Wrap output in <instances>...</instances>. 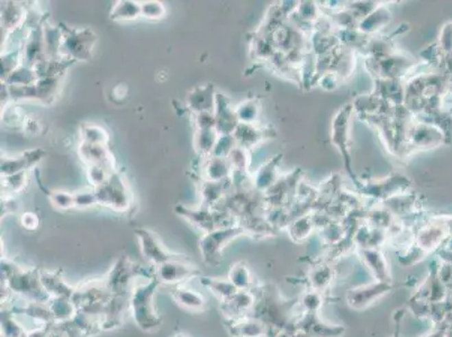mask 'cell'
<instances>
[{
    "label": "cell",
    "mask_w": 452,
    "mask_h": 337,
    "mask_svg": "<svg viewBox=\"0 0 452 337\" xmlns=\"http://www.w3.org/2000/svg\"><path fill=\"white\" fill-rule=\"evenodd\" d=\"M41 270L36 268H23L10 260H1V284L13 295H19L27 303H47L50 301L43 284Z\"/></svg>",
    "instance_id": "6da1fadb"
},
{
    "label": "cell",
    "mask_w": 452,
    "mask_h": 337,
    "mask_svg": "<svg viewBox=\"0 0 452 337\" xmlns=\"http://www.w3.org/2000/svg\"><path fill=\"white\" fill-rule=\"evenodd\" d=\"M161 284L154 275L147 279V282L132 287L128 299V312L141 331H156L163 324V319L156 305V294Z\"/></svg>",
    "instance_id": "7a4b0ae2"
},
{
    "label": "cell",
    "mask_w": 452,
    "mask_h": 337,
    "mask_svg": "<svg viewBox=\"0 0 452 337\" xmlns=\"http://www.w3.org/2000/svg\"><path fill=\"white\" fill-rule=\"evenodd\" d=\"M140 277L147 280L152 278L154 277V268L141 266L133 262L128 256L123 255L112 264L103 279L110 294L130 295L133 280Z\"/></svg>",
    "instance_id": "3957f363"
},
{
    "label": "cell",
    "mask_w": 452,
    "mask_h": 337,
    "mask_svg": "<svg viewBox=\"0 0 452 337\" xmlns=\"http://www.w3.org/2000/svg\"><path fill=\"white\" fill-rule=\"evenodd\" d=\"M244 234L246 229L243 227H241L240 225H233L228 227L217 228L202 235L198 247L204 262L207 266H219L225 247L232 240Z\"/></svg>",
    "instance_id": "277c9868"
},
{
    "label": "cell",
    "mask_w": 452,
    "mask_h": 337,
    "mask_svg": "<svg viewBox=\"0 0 452 337\" xmlns=\"http://www.w3.org/2000/svg\"><path fill=\"white\" fill-rule=\"evenodd\" d=\"M97 203L117 212H126L131 206V194L128 182L119 171L99 187L94 188Z\"/></svg>",
    "instance_id": "5b68a950"
},
{
    "label": "cell",
    "mask_w": 452,
    "mask_h": 337,
    "mask_svg": "<svg viewBox=\"0 0 452 337\" xmlns=\"http://www.w3.org/2000/svg\"><path fill=\"white\" fill-rule=\"evenodd\" d=\"M60 56L72 61H84L91 58V52L96 43L94 32L88 29H73L64 27Z\"/></svg>",
    "instance_id": "8992f818"
},
{
    "label": "cell",
    "mask_w": 452,
    "mask_h": 337,
    "mask_svg": "<svg viewBox=\"0 0 452 337\" xmlns=\"http://www.w3.org/2000/svg\"><path fill=\"white\" fill-rule=\"evenodd\" d=\"M137 240L140 244L141 253L144 259L147 260L149 266L156 268L163 263L174 261V260L186 259L188 258L180 253H174L165 247L161 238L156 233L147 228H139L135 231Z\"/></svg>",
    "instance_id": "52a82bcc"
},
{
    "label": "cell",
    "mask_w": 452,
    "mask_h": 337,
    "mask_svg": "<svg viewBox=\"0 0 452 337\" xmlns=\"http://www.w3.org/2000/svg\"><path fill=\"white\" fill-rule=\"evenodd\" d=\"M154 275L160 284L178 287L193 278H200V269L189 258L174 260L154 268Z\"/></svg>",
    "instance_id": "ba28073f"
},
{
    "label": "cell",
    "mask_w": 452,
    "mask_h": 337,
    "mask_svg": "<svg viewBox=\"0 0 452 337\" xmlns=\"http://www.w3.org/2000/svg\"><path fill=\"white\" fill-rule=\"evenodd\" d=\"M393 282L374 281L371 284H362L353 288L346 294V303L349 307L361 312L372 306L378 299L393 290Z\"/></svg>",
    "instance_id": "9c48e42d"
},
{
    "label": "cell",
    "mask_w": 452,
    "mask_h": 337,
    "mask_svg": "<svg viewBox=\"0 0 452 337\" xmlns=\"http://www.w3.org/2000/svg\"><path fill=\"white\" fill-rule=\"evenodd\" d=\"M295 328L302 329L311 337H341L346 333V328L340 325H332L322 321L318 314L304 312Z\"/></svg>",
    "instance_id": "30bf717a"
},
{
    "label": "cell",
    "mask_w": 452,
    "mask_h": 337,
    "mask_svg": "<svg viewBox=\"0 0 452 337\" xmlns=\"http://www.w3.org/2000/svg\"><path fill=\"white\" fill-rule=\"evenodd\" d=\"M257 295L253 290L237 291L226 303H221L222 314L225 321L250 315L256 306Z\"/></svg>",
    "instance_id": "8fae6325"
},
{
    "label": "cell",
    "mask_w": 452,
    "mask_h": 337,
    "mask_svg": "<svg viewBox=\"0 0 452 337\" xmlns=\"http://www.w3.org/2000/svg\"><path fill=\"white\" fill-rule=\"evenodd\" d=\"M79 155L87 166H103L110 172L117 171L115 160L107 145L82 143L79 147Z\"/></svg>",
    "instance_id": "7c38bea8"
},
{
    "label": "cell",
    "mask_w": 452,
    "mask_h": 337,
    "mask_svg": "<svg viewBox=\"0 0 452 337\" xmlns=\"http://www.w3.org/2000/svg\"><path fill=\"white\" fill-rule=\"evenodd\" d=\"M226 328L233 337H268V328L265 323L252 315L228 319Z\"/></svg>",
    "instance_id": "4fadbf2b"
},
{
    "label": "cell",
    "mask_w": 452,
    "mask_h": 337,
    "mask_svg": "<svg viewBox=\"0 0 452 337\" xmlns=\"http://www.w3.org/2000/svg\"><path fill=\"white\" fill-rule=\"evenodd\" d=\"M43 155V151L35 149V150L25 151L16 156H10V158L3 156L1 159V175L3 177H8L25 172L27 168H31L36 163L40 162Z\"/></svg>",
    "instance_id": "5bb4252c"
},
{
    "label": "cell",
    "mask_w": 452,
    "mask_h": 337,
    "mask_svg": "<svg viewBox=\"0 0 452 337\" xmlns=\"http://www.w3.org/2000/svg\"><path fill=\"white\" fill-rule=\"evenodd\" d=\"M361 260L374 281L392 282L390 263L378 249H361Z\"/></svg>",
    "instance_id": "9a60e30c"
},
{
    "label": "cell",
    "mask_w": 452,
    "mask_h": 337,
    "mask_svg": "<svg viewBox=\"0 0 452 337\" xmlns=\"http://www.w3.org/2000/svg\"><path fill=\"white\" fill-rule=\"evenodd\" d=\"M187 105L195 115L215 112L216 94L212 84L200 86L189 92Z\"/></svg>",
    "instance_id": "2e32d148"
},
{
    "label": "cell",
    "mask_w": 452,
    "mask_h": 337,
    "mask_svg": "<svg viewBox=\"0 0 452 337\" xmlns=\"http://www.w3.org/2000/svg\"><path fill=\"white\" fill-rule=\"evenodd\" d=\"M42 284L51 298H71L75 295V286L69 284L59 271L41 270Z\"/></svg>",
    "instance_id": "e0dca14e"
},
{
    "label": "cell",
    "mask_w": 452,
    "mask_h": 337,
    "mask_svg": "<svg viewBox=\"0 0 452 337\" xmlns=\"http://www.w3.org/2000/svg\"><path fill=\"white\" fill-rule=\"evenodd\" d=\"M171 295L176 303L186 310L204 312L207 306V301L203 294L186 287L185 284L174 288Z\"/></svg>",
    "instance_id": "ac0fdd59"
},
{
    "label": "cell",
    "mask_w": 452,
    "mask_h": 337,
    "mask_svg": "<svg viewBox=\"0 0 452 337\" xmlns=\"http://www.w3.org/2000/svg\"><path fill=\"white\" fill-rule=\"evenodd\" d=\"M200 284L209 290L221 303H226L232 297L237 294V288L230 282L228 278H215L209 275H202L200 278Z\"/></svg>",
    "instance_id": "d6986e66"
},
{
    "label": "cell",
    "mask_w": 452,
    "mask_h": 337,
    "mask_svg": "<svg viewBox=\"0 0 452 337\" xmlns=\"http://www.w3.org/2000/svg\"><path fill=\"white\" fill-rule=\"evenodd\" d=\"M54 324H66L72 322L78 315V308L71 298H51L47 303Z\"/></svg>",
    "instance_id": "ffe728a7"
},
{
    "label": "cell",
    "mask_w": 452,
    "mask_h": 337,
    "mask_svg": "<svg viewBox=\"0 0 452 337\" xmlns=\"http://www.w3.org/2000/svg\"><path fill=\"white\" fill-rule=\"evenodd\" d=\"M307 279L311 284V289L323 294L333 284L335 271L329 264H318L309 271Z\"/></svg>",
    "instance_id": "44dd1931"
},
{
    "label": "cell",
    "mask_w": 452,
    "mask_h": 337,
    "mask_svg": "<svg viewBox=\"0 0 452 337\" xmlns=\"http://www.w3.org/2000/svg\"><path fill=\"white\" fill-rule=\"evenodd\" d=\"M1 26L5 31L13 33L21 28L26 18V14L22 6L16 3H1Z\"/></svg>",
    "instance_id": "7402d4cb"
},
{
    "label": "cell",
    "mask_w": 452,
    "mask_h": 337,
    "mask_svg": "<svg viewBox=\"0 0 452 337\" xmlns=\"http://www.w3.org/2000/svg\"><path fill=\"white\" fill-rule=\"evenodd\" d=\"M228 279L239 291L253 290L254 287L252 273L243 262L234 263L228 270Z\"/></svg>",
    "instance_id": "603a6c76"
},
{
    "label": "cell",
    "mask_w": 452,
    "mask_h": 337,
    "mask_svg": "<svg viewBox=\"0 0 452 337\" xmlns=\"http://www.w3.org/2000/svg\"><path fill=\"white\" fill-rule=\"evenodd\" d=\"M141 14V1L122 0L112 6L110 17L114 22H131L139 18Z\"/></svg>",
    "instance_id": "cb8c5ba5"
},
{
    "label": "cell",
    "mask_w": 452,
    "mask_h": 337,
    "mask_svg": "<svg viewBox=\"0 0 452 337\" xmlns=\"http://www.w3.org/2000/svg\"><path fill=\"white\" fill-rule=\"evenodd\" d=\"M206 159L207 160L203 166L205 180L219 182L228 177V166H230L228 159L216 158V156H209Z\"/></svg>",
    "instance_id": "d4e9b609"
},
{
    "label": "cell",
    "mask_w": 452,
    "mask_h": 337,
    "mask_svg": "<svg viewBox=\"0 0 452 337\" xmlns=\"http://www.w3.org/2000/svg\"><path fill=\"white\" fill-rule=\"evenodd\" d=\"M219 136L216 128L197 129L196 135H195V149L197 152L203 158H209L212 155Z\"/></svg>",
    "instance_id": "484cf974"
},
{
    "label": "cell",
    "mask_w": 452,
    "mask_h": 337,
    "mask_svg": "<svg viewBox=\"0 0 452 337\" xmlns=\"http://www.w3.org/2000/svg\"><path fill=\"white\" fill-rule=\"evenodd\" d=\"M12 309L1 312V337H25L27 331L15 319Z\"/></svg>",
    "instance_id": "4316f807"
},
{
    "label": "cell",
    "mask_w": 452,
    "mask_h": 337,
    "mask_svg": "<svg viewBox=\"0 0 452 337\" xmlns=\"http://www.w3.org/2000/svg\"><path fill=\"white\" fill-rule=\"evenodd\" d=\"M200 196H202V207L215 210L216 205L219 203L222 196V182H205L200 187Z\"/></svg>",
    "instance_id": "83f0119b"
},
{
    "label": "cell",
    "mask_w": 452,
    "mask_h": 337,
    "mask_svg": "<svg viewBox=\"0 0 452 337\" xmlns=\"http://www.w3.org/2000/svg\"><path fill=\"white\" fill-rule=\"evenodd\" d=\"M300 305L304 312L318 314L320 309L324 305L323 294L320 291L313 290V289L306 291L300 296Z\"/></svg>",
    "instance_id": "f1b7e54d"
},
{
    "label": "cell",
    "mask_w": 452,
    "mask_h": 337,
    "mask_svg": "<svg viewBox=\"0 0 452 337\" xmlns=\"http://www.w3.org/2000/svg\"><path fill=\"white\" fill-rule=\"evenodd\" d=\"M80 132H82V143L102 144V145L108 144V138H110L108 133L99 126L86 124L82 125Z\"/></svg>",
    "instance_id": "f546056e"
},
{
    "label": "cell",
    "mask_w": 452,
    "mask_h": 337,
    "mask_svg": "<svg viewBox=\"0 0 452 337\" xmlns=\"http://www.w3.org/2000/svg\"><path fill=\"white\" fill-rule=\"evenodd\" d=\"M26 182H27L26 172H21L17 175H8V177H3V194H8L10 195L8 198H12L10 195L17 194V192L22 190L23 188L25 187Z\"/></svg>",
    "instance_id": "4dcf8cb0"
},
{
    "label": "cell",
    "mask_w": 452,
    "mask_h": 337,
    "mask_svg": "<svg viewBox=\"0 0 452 337\" xmlns=\"http://www.w3.org/2000/svg\"><path fill=\"white\" fill-rule=\"evenodd\" d=\"M51 203L60 210H70L75 208V194L66 191H53L49 194Z\"/></svg>",
    "instance_id": "1f68e13d"
},
{
    "label": "cell",
    "mask_w": 452,
    "mask_h": 337,
    "mask_svg": "<svg viewBox=\"0 0 452 337\" xmlns=\"http://www.w3.org/2000/svg\"><path fill=\"white\" fill-rule=\"evenodd\" d=\"M141 14L143 17L152 21H159L165 16V7L160 1H141Z\"/></svg>",
    "instance_id": "d6a6232c"
},
{
    "label": "cell",
    "mask_w": 452,
    "mask_h": 337,
    "mask_svg": "<svg viewBox=\"0 0 452 337\" xmlns=\"http://www.w3.org/2000/svg\"><path fill=\"white\" fill-rule=\"evenodd\" d=\"M431 306L432 303L414 296L412 297L409 303V310L420 319H430Z\"/></svg>",
    "instance_id": "836d02e7"
},
{
    "label": "cell",
    "mask_w": 452,
    "mask_h": 337,
    "mask_svg": "<svg viewBox=\"0 0 452 337\" xmlns=\"http://www.w3.org/2000/svg\"><path fill=\"white\" fill-rule=\"evenodd\" d=\"M112 173L114 172H110V170H107L103 166H88V179L93 184L94 188L99 187L102 184H105Z\"/></svg>",
    "instance_id": "e575fe53"
},
{
    "label": "cell",
    "mask_w": 452,
    "mask_h": 337,
    "mask_svg": "<svg viewBox=\"0 0 452 337\" xmlns=\"http://www.w3.org/2000/svg\"><path fill=\"white\" fill-rule=\"evenodd\" d=\"M75 207H78V208H89L98 203L94 190L77 192L75 194Z\"/></svg>",
    "instance_id": "d590c367"
},
{
    "label": "cell",
    "mask_w": 452,
    "mask_h": 337,
    "mask_svg": "<svg viewBox=\"0 0 452 337\" xmlns=\"http://www.w3.org/2000/svg\"><path fill=\"white\" fill-rule=\"evenodd\" d=\"M21 224L27 231H36L40 225V219L34 212H24L21 216Z\"/></svg>",
    "instance_id": "8d00e7d4"
},
{
    "label": "cell",
    "mask_w": 452,
    "mask_h": 337,
    "mask_svg": "<svg viewBox=\"0 0 452 337\" xmlns=\"http://www.w3.org/2000/svg\"><path fill=\"white\" fill-rule=\"evenodd\" d=\"M290 335H292V337H311L307 333H305V332L295 327L290 331Z\"/></svg>",
    "instance_id": "74e56055"
},
{
    "label": "cell",
    "mask_w": 452,
    "mask_h": 337,
    "mask_svg": "<svg viewBox=\"0 0 452 337\" xmlns=\"http://www.w3.org/2000/svg\"><path fill=\"white\" fill-rule=\"evenodd\" d=\"M421 337H446V332L441 331V329H436V331L430 332L427 334L423 335Z\"/></svg>",
    "instance_id": "f35d334b"
},
{
    "label": "cell",
    "mask_w": 452,
    "mask_h": 337,
    "mask_svg": "<svg viewBox=\"0 0 452 337\" xmlns=\"http://www.w3.org/2000/svg\"><path fill=\"white\" fill-rule=\"evenodd\" d=\"M274 337H292V335H290V331H281Z\"/></svg>",
    "instance_id": "ab89813d"
},
{
    "label": "cell",
    "mask_w": 452,
    "mask_h": 337,
    "mask_svg": "<svg viewBox=\"0 0 452 337\" xmlns=\"http://www.w3.org/2000/svg\"><path fill=\"white\" fill-rule=\"evenodd\" d=\"M176 337H186V336H184V335L181 334V335H179V336H176Z\"/></svg>",
    "instance_id": "60d3db41"
}]
</instances>
